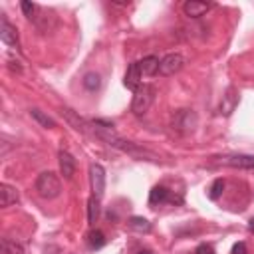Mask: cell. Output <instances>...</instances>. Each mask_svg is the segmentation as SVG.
I'll return each mask as SVG.
<instances>
[{
    "label": "cell",
    "mask_w": 254,
    "mask_h": 254,
    "mask_svg": "<svg viewBox=\"0 0 254 254\" xmlns=\"http://www.w3.org/2000/svg\"><path fill=\"white\" fill-rule=\"evenodd\" d=\"M197 125H199V117H197V113L193 109H179L171 117V127L181 135L193 133L197 129Z\"/></svg>",
    "instance_id": "obj_1"
},
{
    "label": "cell",
    "mask_w": 254,
    "mask_h": 254,
    "mask_svg": "<svg viewBox=\"0 0 254 254\" xmlns=\"http://www.w3.org/2000/svg\"><path fill=\"white\" fill-rule=\"evenodd\" d=\"M36 191L42 199H56L62 193V185H60L58 175L52 173V171L40 173L38 179H36Z\"/></svg>",
    "instance_id": "obj_2"
},
{
    "label": "cell",
    "mask_w": 254,
    "mask_h": 254,
    "mask_svg": "<svg viewBox=\"0 0 254 254\" xmlns=\"http://www.w3.org/2000/svg\"><path fill=\"white\" fill-rule=\"evenodd\" d=\"M153 99H155V89L151 87V85H139V89L133 93V103H131V111L135 113V115H143L149 107H151V103H153Z\"/></svg>",
    "instance_id": "obj_3"
},
{
    "label": "cell",
    "mask_w": 254,
    "mask_h": 254,
    "mask_svg": "<svg viewBox=\"0 0 254 254\" xmlns=\"http://www.w3.org/2000/svg\"><path fill=\"white\" fill-rule=\"evenodd\" d=\"M214 159L218 165H226L234 169H254V155H220Z\"/></svg>",
    "instance_id": "obj_4"
},
{
    "label": "cell",
    "mask_w": 254,
    "mask_h": 254,
    "mask_svg": "<svg viewBox=\"0 0 254 254\" xmlns=\"http://www.w3.org/2000/svg\"><path fill=\"white\" fill-rule=\"evenodd\" d=\"M185 66V58L181 54H167L159 62V74L161 76H175Z\"/></svg>",
    "instance_id": "obj_5"
},
{
    "label": "cell",
    "mask_w": 254,
    "mask_h": 254,
    "mask_svg": "<svg viewBox=\"0 0 254 254\" xmlns=\"http://www.w3.org/2000/svg\"><path fill=\"white\" fill-rule=\"evenodd\" d=\"M89 181H91V191H93V197L101 199L103 193H105V169L97 163H93L89 167Z\"/></svg>",
    "instance_id": "obj_6"
},
{
    "label": "cell",
    "mask_w": 254,
    "mask_h": 254,
    "mask_svg": "<svg viewBox=\"0 0 254 254\" xmlns=\"http://www.w3.org/2000/svg\"><path fill=\"white\" fill-rule=\"evenodd\" d=\"M238 89L234 87V85H230L226 91H224V95H222V99H220V105H218V111H220V115H224V117H230L232 115V111L236 109V105H238Z\"/></svg>",
    "instance_id": "obj_7"
},
{
    "label": "cell",
    "mask_w": 254,
    "mask_h": 254,
    "mask_svg": "<svg viewBox=\"0 0 254 254\" xmlns=\"http://www.w3.org/2000/svg\"><path fill=\"white\" fill-rule=\"evenodd\" d=\"M62 113H64V117L68 119V123L74 127L76 131L85 133V135H91V121H87V119L80 117V115H78L74 109H64Z\"/></svg>",
    "instance_id": "obj_8"
},
{
    "label": "cell",
    "mask_w": 254,
    "mask_h": 254,
    "mask_svg": "<svg viewBox=\"0 0 254 254\" xmlns=\"http://www.w3.org/2000/svg\"><path fill=\"white\" fill-rule=\"evenodd\" d=\"M212 6H214V4H211V2H201V0H189V2L183 4V12H185L187 16H191V18H201V16H205Z\"/></svg>",
    "instance_id": "obj_9"
},
{
    "label": "cell",
    "mask_w": 254,
    "mask_h": 254,
    "mask_svg": "<svg viewBox=\"0 0 254 254\" xmlns=\"http://www.w3.org/2000/svg\"><path fill=\"white\" fill-rule=\"evenodd\" d=\"M141 72H139V64L137 62H133L129 68H127V74H125V78H123V84H125V87L127 89H131L133 93L139 89V85H141Z\"/></svg>",
    "instance_id": "obj_10"
},
{
    "label": "cell",
    "mask_w": 254,
    "mask_h": 254,
    "mask_svg": "<svg viewBox=\"0 0 254 254\" xmlns=\"http://www.w3.org/2000/svg\"><path fill=\"white\" fill-rule=\"evenodd\" d=\"M0 40L4 44H8L10 48H18V34H16V28L6 20L2 18V24H0Z\"/></svg>",
    "instance_id": "obj_11"
},
{
    "label": "cell",
    "mask_w": 254,
    "mask_h": 254,
    "mask_svg": "<svg viewBox=\"0 0 254 254\" xmlns=\"http://www.w3.org/2000/svg\"><path fill=\"white\" fill-rule=\"evenodd\" d=\"M167 201H171V203H181V199H175V197H171V193H169V189L167 187H153L151 189V193H149V203L151 205H161V203H167Z\"/></svg>",
    "instance_id": "obj_12"
},
{
    "label": "cell",
    "mask_w": 254,
    "mask_h": 254,
    "mask_svg": "<svg viewBox=\"0 0 254 254\" xmlns=\"http://www.w3.org/2000/svg\"><path fill=\"white\" fill-rule=\"evenodd\" d=\"M58 159H60V173H62L66 179H72L74 173H76V159H74L68 151H64V149L60 151Z\"/></svg>",
    "instance_id": "obj_13"
},
{
    "label": "cell",
    "mask_w": 254,
    "mask_h": 254,
    "mask_svg": "<svg viewBox=\"0 0 254 254\" xmlns=\"http://www.w3.org/2000/svg\"><path fill=\"white\" fill-rule=\"evenodd\" d=\"M18 199H20L18 191L12 185H6V183L0 185V205L2 207H10V205L18 203Z\"/></svg>",
    "instance_id": "obj_14"
},
{
    "label": "cell",
    "mask_w": 254,
    "mask_h": 254,
    "mask_svg": "<svg viewBox=\"0 0 254 254\" xmlns=\"http://www.w3.org/2000/svg\"><path fill=\"white\" fill-rule=\"evenodd\" d=\"M159 62L161 60L157 56H147L141 62H137L141 76H155V74H159Z\"/></svg>",
    "instance_id": "obj_15"
},
{
    "label": "cell",
    "mask_w": 254,
    "mask_h": 254,
    "mask_svg": "<svg viewBox=\"0 0 254 254\" xmlns=\"http://www.w3.org/2000/svg\"><path fill=\"white\" fill-rule=\"evenodd\" d=\"M129 226H131V230H135V232H151V222L147 220V218H143V216H131L129 218Z\"/></svg>",
    "instance_id": "obj_16"
},
{
    "label": "cell",
    "mask_w": 254,
    "mask_h": 254,
    "mask_svg": "<svg viewBox=\"0 0 254 254\" xmlns=\"http://www.w3.org/2000/svg\"><path fill=\"white\" fill-rule=\"evenodd\" d=\"M97 218H99V199L89 197V201H87V220H89V224H95Z\"/></svg>",
    "instance_id": "obj_17"
},
{
    "label": "cell",
    "mask_w": 254,
    "mask_h": 254,
    "mask_svg": "<svg viewBox=\"0 0 254 254\" xmlns=\"http://www.w3.org/2000/svg\"><path fill=\"white\" fill-rule=\"evenodd\" d=\"M99 85H101V78H99V74L89 72V74H85V76H84V87H85L87 91H97V89H99Z\"/></svg>",
    "instance_id": "obj_18"
},
{
    "label": "cell",
    "mask_w": 254,
    "mask_h": 254,
    "mask_svg": "<svg viewBox=\"0 0 254 254\" xmlns=\"http://www.w3.org/2000/svg\"><path fill=\"white\" fill-rule=\"evenodd\" d=\"M87 244H89V248H93V250H99L101 246H105V236H103V232H101V230H91V232L87 234Z\"/></svg>",
    "instance_id": "obj_19"
},
{
    "label": "cell",
    "mask_w": 254,
    "mask_h": 254,
    "mask_svg": "<svg viewBox=\"0 0 254 254\" xmlns=\"http://www.w3.org/2000/svg\"><path fill=\"white\" fill-rule=\"evenodd\" d=\"M2 252L4 254H24V246L16 240L10 238H2Z\"/></svg>",
    "instance_id": "obj_20"
},
{
    "label": "cell",
    "mask_w": 254,
    "mask_h": 254,
    "mask_svg": "<svg viewBox=\"0 0 254 254\" xmlns=\"http://www.w3.org/2000/svg\"><path fill=\"white\" fill-rule=\"evenodd\" d=\"M30 115L42 125V127H48V129H52V127H56V121L52 119V117H48L44 111H40V109H30Z\"/></svg>",
    "instance_id": "obj_21"
},
{
    "label": "cell",
    "mask_w": 254,
    "mask_h": 254,
    "mask_svg": "<svg viewBox=\"0 0 254 254\" xmlns=\"http://www.w3.org/2000/svg\"><path fill=\"white\" fill-rule=\"evenodd\" d=\"M224 191V181L222 179H216L212 185H211V191H209V199L211 201H216Z\"/></svg>",
    "instance_id": "obj_22"
},
{
    "label": "cell",
    "mask_w": 254,
    "mask_h": 254,
    "mask_svg": "<svg viewBox=\"0 0 254 254\" xmlns=\"http://www.w3.org/2000/svg\"><path fill=\"white\" fill-rule=\"evenodd\" d=\"M20 6H22L24 16H28V18L32 20V18H34V12H36V4H32V2H28V0H24V2H20Z\"/></svg>",
    "instance_id": "obj_23"
},
{
    "label": "cell",
    "mask_w": 254,
    "mask_h": 254,
    "mask_svg": "<svg viewBox=\"0 0 254 254\" xmlns=\"http://www.w3.org/2000/svg\"><path fill=\"white\" fill-rule=\"evenodd\" d=\"M195 254H214V248L211 244H199L197 250H195Z\"/></svg>",
    "instance_id": "obj_24"
},
{
    "label": "cell",
    "mask_w": 254,
    "mask_h": 254,
    "mask_svg": "<svg viewBox=\"0 0 254 254\" xmlns=\"http://www.w3.org/2000/svg\"><path fill=\"white\" fill-rule=\"evenodd\" d=\"M248 250H246V244L244 242H236L234 246H232V250H230V254H246Z\"/></svg>",
    "instance_id": "obj_25"
},
{
    "label": "cell",
    "mask_w": 254,
    "mask_h": 254,
    "mask_svg": "<svg viewBox=\"0 0 254 254\" xmlns=\"http://www.w3.org/2000/svg\"><path fill=\"white\" fill-rule=\"evenodd\" d=\"M42 20H44V22H48V20H52V22H54V16H50V14L46 16V12H44V16H42ZM36 24H38V28H40L42 32H48V26H46V24H42V22H36Z\"/></svg>",
    "instance_id": "obj_26"
},
{
    "label": "cell",
    "mask_w": 254,
    "mask_h": 254,
    "mask_svg": "<svg viewBox=\"0 0 254 254\" xmlns=\"http://www.w3.org/2000/svg\"><path fill=\"white\" fill-rule=\"evenodd\" d=\"M248 228H250V232H254V216L248 220Z\"/></svg>",
    "instance_id": "obj_27"
},
{
    "label": "cell",
    "mask_w": 254,
    "mask_h": 254,
    "mask_svg": "<svg viewBox=\"0 0 254 254\" xmlns=\"http://www.w3.org/2000/svg\"><path fill=\"white\" fill-rule=\"evenodd\" d=\"M137 254H153V252H151V250H147V248H145V250H139V252H137Z\"/></svg>",
    "instance_id": "obj_28"
}]
</instances>
